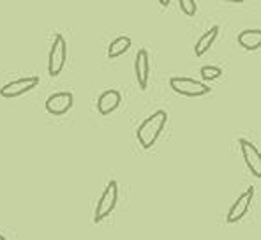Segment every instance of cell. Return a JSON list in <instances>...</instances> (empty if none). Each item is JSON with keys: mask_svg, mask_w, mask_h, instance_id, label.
<instances>
[{"mask_svg": "<svg viewBox=\"0 0 261 240\" xmlns=\"http://www.w3.org/2000/svg\"><path fill=\"white\" fill-rule=\"evenodd\" d=\"M166 122H168V115H166V111H163V110L155 111V113L150 115L148 118H145L136 131V138H138V141H140V145L143 147V149H152L153 143L157 141V138L163 133Z\"/></svg>", "mask_w": 261, "mask_h": 240, "instance_id": "obj_1", "label": "cell"}, {"mask_svg": "<svg viewBox=\"0 0 261 240\" xmlns=\"http://www.w3.org/2000/svg\"><path fill=\"white\" fill-rule=\"evenodd\" d=\"M117 201H118V184L115 180H110L106 189L102 191L101 200L97 201V207H95L94 212V223L97 224L108 218L111 212L115 210V207H117Z\"/></svg>", "mask_w": 261, "mask_h": 240, "instance_id": "obj_2", "label": "cell"}, {"mask_svg": "<svg viewBox=\"0 0 261 240\" xmlns=\"http://www.w3.org/2000/svg\"><path fill=\"white\" fill-rule=\"evenodd\" d=\"M65 60H67V44H65L62 34H57L48 57V75L51 78H55V76H59L62 73Z\"/></svg>", "mask_w": 261, "mask_h": 240, "instance_id": "obj_3", "label": "cell"}, {"mask_svg": "<svg viewBox=\"0 0 261 240\" xmlns=\"http://www.w3.org/2000/svg\"><path fill=\"white\" fill-rule=\"evenodd\" d=\"M170 87L173 88L176 94L186 95V98H201V95L210 94V87L206 83L193 78H182V76L171 78Z\"/></svg>", "mask_w": 261, "mask_h": 240, "instance_id": "obj_4", "label": "cell"}, {"mask_svg": "<svg viewBox=\"0 0 261 240\" xmlns=\"http://www.w3.org/2000/svg\"><path fill=\"white\" fill-rule=\"evenodd\" d=\"M39 76H27V78H18L13 80L9 83H6L2 88H0V98H20V95L30 92L32 88H36L39 85Z\"/></svg>", "mask_w": 261, "mask_h": 240, "instance_id": "obj_5", "label": "cell"}, {"mask_svg": "<svg viewBox=\"0 0 261 240\" xmlns=\"http://www.w3.org/2000/svg\"><path fill=\"white\" fill-rule=\"evenodd\" d=\"M254 198V187H247V191L244 193V195L239 196V200L235 201V203L231 205V208H229L228 215H226V223L233 224V223H239V221L244 218L245 214H247L249 207H251V201Z\"/></svg>", "mask_w": 261, "mask_h": 240, "instance_id": "obj_6", "label": "cell"}, {"mask_svg": "<svg viewBox=\"0 0 261 240\" xmlns=\"http://www.w3.org/2000/svg\"><path fill=\"white\" fill-rule=\"evenodd\" d=\"M240 150H242V156H244V161L247 164L249 172L259 179L261 177V156H259V150L256 149V145H252L251 141L247 140H240Z\"/></svg>", "mask_w": 261, "mask_h": 240, "instance_id": "obj_7", "label": "cell"}, {"mask_svg": "<svg viewBox=\"0 0 261 240\" xmlns=\"http://www.w3.org/2000/svg\"><path fill=\"white\" fill-rule=\"evenodd\" d=\"M46 111L51 115H64L72 108V94L71 92H57L49 95L44 104Z\"/></svg>", "mask_w": 261, "mask_h": 240, "instance_id": "obj_8", "label": "cell"}, {"mask_svg": "<svg viewBox=\"0 0 261 240\" xmlns=\"http://www.w3.org/2000/svg\"><path fill=\"white\" fill-rule=\"evenodd\" d=\"M134 73L141 90H147L148 87V76H150V60H148L147 50H140L134 59Z\"/></svg>", "mask_w": 261, "mask_h": 240, "instance_id": "obj_9", "label": "cell"}, {"mask_svg": "<svg viewBox=\"0 0 261 240\" xmlns=\"http://www.w3.org/2000/svg\"><path fill=\"white\" fill-rule=\"evenodd\" d=\"M120 101H122V95L118 90H106L99 95L97 99V111L101 115H111L118 106H120Z\"/></svg>", "mask_w": 261, "mask_h": 240, "instance_id": "obj_10", "label": "cell"}, {"mask_svg": "<svg viewBox=\"0 0 261 240\" xmlns=\"http://www.w3.org/2000/svg\"><path fill=\"white\" fill-rule=\"evenodd\" d=\"M217 36H219V27H212L210 30H206V32L203 34V36L199 37V39L196 41V44H194L196 57H203V55H205V53L210 50V46L214 44V41L217 39Z\"/></svg>", "mask_w": 261, "mask_h": 240, "instance_id": "obj_11", "label": "cell"}, {"mask_svg": "<svg viewBox=\"0 0 261 240\" xmlns=\"http://www.w3.org/2000/svg\"><path fill=\"white\" fill-rule=\"evenodd\" d=\"M239 44L244 46L249 52H254L261 46V30L254 29V30H244V32L239 34Z\"/></svg>", "mask_w": 261, "mask_h": 240, "instance_id": "obj_12", "label": "cell"}, {"mask_svg": "<svg viewBox=\"0 0 261 240\" xmlns=\"http://www.w3.org/2000/svg\"><path fill=\"white\" fill-rule=\"evenodd\" d=\"M130 44H133L130 37H127V36H118L117 39H113V41L110 42V46H108V57H110V59H117V57L124 55V53L130 48Z\"/></svg>", "mask_w": 261, "mask_h": 240, "instance_id": "obj_13", "label": "cell"}, {"mask_svg": "<svg viewBox=\"0 0 261 240\" xmlns=\"http://www.w3.org/2000/svg\"><path fill=\"white\" fill-rule=\"evenodd\" d=\"M199 73H201V78L203 80L212 81V80H217L219 76L222 75V69L217 67V65H203Z\"/></svg>", "mask_w": 261, "mask_h": 240, "instance_id": "obj_14", "label": "cell"}, {"mask_svg": "<svg viewBox=\"0 0 261 240\" xmlns=\"http://www.w3.org/2000/svg\"><path fill=\"white\" fill-rule=\"evenodd\" d=\"M178 6H180V9H182V13L187 14V16H194V14L198 13V4H196L194 0H180Z\"/></svg>", "mask_w": 261, "mask_h": 240, "instance_id": "obj_15", "label": "cell"}, {"mask_svg": "<svg viewBox=\"0 0 261 240\" xmlns=\"http://www.w3.org/2000/svg\"><path fill=\"white\" fill-rule=\"evenodd\" d=\"M0 240H7L6 237H4V235H0Z\"/></svg>", "mask_w": 261, "mask_h": 240, "instance_id": "obj_16", "label": "cell"}]
</instances>
